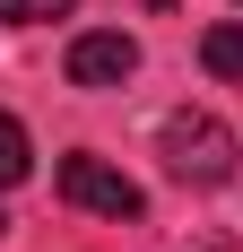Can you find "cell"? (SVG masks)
Segmentation results:
<instances>
[{"label": "cell", "instance_id": "5", "mask_svg": "<svg viewBox=\"0 0 243 252\" xmlns=\"http://www.w3.org/2000/svg\"><path fill=\"white\" fill-rule=\"evenodd\" d=\"M26 165H35L26 122H18V113H0V191H9V183H26Z\"/></svg>", "mask_w": 243, "mask_h": 252}, {"label": "cell", "instance_id": "2", "mask_svg": "<svg viewBox=\"0 0 243 252\" xmlns=\"http://www.w3.org/2000/svg\"><path fill=\"white\" fill-rule=\"evenodd\" d=\"M61 200L87 209V218H139L148 191L122 174V165H104V157H61Z\"/></svg>", "mask_w": 243, "mask_h": 252}, {"label": "cell", "instance_id": "4", "mask_svg": "<svg viewBox=\"0 0 243 252\" xmlns=\"http://www.w3.org/2000/svg\"><path fill=\"white\" fill-rule=\"evenodd\" d=\"M200 61H209V78H243V26H209Z\"/></svg>", "mask_w": 243, "mask_h": 252}, {"label": "cell", "instance_id": "3", "mask_svg": "<svg viewBox=\"0 0 243 252\" xmlns=\"http://www.w3.org/2000/svg\"><path fill=\"white\" fill-rule=\"evenodd\" d=\"M130 70H139V44L122 26H96V35L70 44V87H122Z\"/></svg>", "mask_w": 243, "mask_h": 252}, {"label": "cell", "instance_id": "1", "mask_svg": "<svg viewBox=\"0 0 243 252\" xmlns=\"http://www.w3.org/2000/svg\"><path fill=\"white\" fill-rule=\"evenodd\" d=\"M156 148H165V165L182 183H226L235 174V130H226L217 113H165Z\"/></svg>", "mask_w": 243, "mask_h": 252}, {"label": "cell", "instance_id": "7", "mask_svg": "<svg viewBox=\"0 0 243 252\" xmlns=\"http://www.w3.org/2000/svg\"><path fill=\"white\" fill-rule=\"evenodd\" d=\"M0 235H9V218H0Z\"/></svg>", "mask_w": 243, "mask_h": 252}, {"label": "cell", "instance_id": "6", "mask_svg": "<svg viewBox=\"0 0 243 252\" xmlns=\"http://www.w3.org/2000/svg\"><path fill=\"white\" fill-rule=\"evenodd\" d=\"M78 0H0V26H44V18H70Z\"/></svg>", "mask_w": 243, "mask_h": 252}]
</instances>
